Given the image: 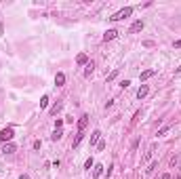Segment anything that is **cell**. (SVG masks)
Segmentation results:
<instances>
[{"mask_svg": "<svg viewBox=\"0 0 181 179\" xmlns=\"http://www.w3.org/2000/svg\"><path fill=\"white\" fill-rule=\"evenodd\" d=\"M131 13H133V8H131V6H124V8H120L118 13H114L110 19H112V21H120V19H124V17H129Z\"/></svg>", "mask_w": 181, "mask_h": 179, "instance_id": "obj_1", "label": "cell"}, {"mask_svg": "<svg viewBox=\"0 0 181 179\" xmlns=\"http://www.w3.org/2000/svg\"><path fill=\"white\" fill-rule=\"evenodd\" d=\"M13 135H15L13 127H6V129H2V131H0V139H2L4 143H6V141H11V139H13Z\"/></svg>", "mask_w": 181, "mask_h": 179, "instance_id": "obj_2", "label": "cell"}, {"mask_svg": "<svg viewBox=\"0 0 181 179\" xmlns=\"http://www.w3.org/2000/svg\"><path fill=\"white\" fill-rule=\"evenodd\" d=\"M143 25H145V23H143L141 19H137V21H133V25H131V30H129V32H131V34H137V32H141V30H143Z\"/></svg>", "mask_w": 181, "mask_h": 179, "instance_id": "obj_3", "label": "cell"}, {"mask_svg": "<svg viewBox=\"0 0 181 179\" xmlns=\"http://www.w3.org/2000/svg\"><path fill=\"white\" fill-rule=\"evenodd\" d=\"M88 127V116L84 114V116H80V120H78V131H82L84 133V129Z\"/></svg>", "mask_w": 181, "mask_h": 179, "instance_id": "obj_4", "label": "cell"}, {"mask_svg": "<svg viewBox=\"0 0 181 179\" xmlns=\"http://www.w3.org/2000/svg\"><path fill=\"white\" fill-rule=\"evenodd\" d=\"M154 74H156V70H145V72H141V74H139V80H141V82H145V80L152 78Z\"/></svg>", "mask_w": 181, "mask_h": 179, "instance_id": "obj_5", "label": "cell"}, {"mask_svg": "<svg viewBox=\"0 0 181 179\" xmlns=\"http://www.w3.org/2000/svg\"><path fill=\"white\" fill-rule=\"evenodd\" d=\"M116 36H118V30H107L105 34H103V40L107 42V40H114Z\"/></svg>", "mask_w": 181, "mask_h": 179, "instance_id": "obj_6", "label": "cell"}, {"mask_svg": "<svg viewBox=\"0 0 181 179\" xmlns=\"http://www.w3.org/2000/svg\"><path fill=\"white\" fill-rule=\"evenodd\" d=\"M55 84H57V86H63V84H65V74H63V72H57V76H55Z\"/></svg>", "mask_w": 181, "mask_h": 179, "instance_id": "obj_7", "label": "cell"}, {"mask_svg": "<svg viewBox=\"0 0 181 179\" xmlns=\"http://www.w3.org/2000/svg\"><path fill=\"white\" fill-rule=\"evenodd\" d=\"M99 139H101V131H93V135H90V146L99 143Z\"/></svg>", "mask_w": 181, "mask_h": 179, "instance_id": "obj_8", "label": "cell"}, {"mask_svg": "<svg viewBox=\"0 0 181 179\" xmlns=\"http://www.w3.org/2000/svg\"><path fill=\"white\" fill-rule=\"evenodd\" d=\"M148 91H150L148 84H141V86H139V91H137V97H139V99H143V97L148 95Z\"/></svg>", "mask_w": 181, "mask_h": 179, "instance_id": "obj_9", "label": "cell"}, {"mask_svg": "<svg viewBox=\"0 0 181 179\" xmlns=\"http://www.w3.org/2000/svg\"><path fill=\"white\" fill-rule=\"evenodd\" d=\"M76 61H78L80 65H86V63H88V57H86V53H80V55L76 57Z\"/></svg>", "mask_w": 181, "mask_h": 179, "instance_id": "obj_10", "label": "cell"}, {"mask_svg": "<svg viewBox=\"0 0 181 179\" xmlns=\"http://www.w3.org/2000/svg\"><path fill=\"white\" fill-rule=\"evenodd\" d=\"M2 152H4V156H6V154H13V152H15V146H13V143H4V146H2Z\"/></svg>", "mask_w": 181, "mask_h": 179, "instance_id": "obj_11", "label": "cell"}, {"mask_svg": "<svg viewBox=\"0 0 181 179\" xmlns=\"http://www.w3.org/2000/svg\"><path fill=\"white\" fill-rule=\"evenodd\" d=\"M61 107H63V103H61V101H57L55 105H53V107H51V114H53V116H57V114L61 112Z\"/></svg>", "mask_w": 181, "mask_h": 179, "instance_id": "obj_12", "label": "cell"}, {"mask_svg": "<svg viewBox=\"0 0 181 179\" xmlns=\"http://www.w3.org/2000/svg\"><path fill=\"white\" fill-rule=\"evenodd\" d=\"M93 68H95V63H93V61H88V63H86V70H84V76H86V78H90V74H93Z\"/></svg>", "mask_w": 181, "mask_h": 179, "instance_id": "obj_13", "label": "cell"}, {"mask_svg": "<svg viewBox=\"0 0 181 179\" xmlns=\"http://www.w3.org/2000/svg\"><path fill=\"white\" fill-rule=\"evenodd\" d=\"M101 173H103V166H101V164H95V166H93V175H95V177H99Z\"/></svg>", "mask_w": 181, "mask_h": 179, "instance_id": "obj_14", "label": "cell"}, {"mask_svg": "<svg viewBox=\"0 0 181 179\" xmlns=\"http://www.w3.org/2000/svg\"><path fill=\"white\" fill-rule=\"evenodd\" d=\"M82 137H84V133H82V131H78V135H76V139H74V148L78 146L80 141H82Z\"/></svg>", "mask_w": 181, "mask_h": 179, "instance_id": "obj_15", "label": "cell"}, {"mask_svg": "<svg viewBox=\"0 0 181 179\" xmlns=\"http://www.w3.org/2000/svg\"><path fill=\"white\" fill-rule=\"evenodd\" d=\"M61 135H63V133H61V129H55V133H53V141H57V139H61Z\"/></svg>", "mask_w": 181, "mask_h": 179, "instance_id": "obj_16", "label": "cell"}, {"mask_svg": "<svg viewBox=\"0 0 181 179\" xmlns=\"http://www.w3.org/2000/svg\"><path fill=\"white\" fill-rule=\"evenodd\" d=\"M47 105H49V95H44L42 99H40V107L44 110V107H47Z\"/></svg>", "mask_w": 181, "mask_h": 179, "instance_id": "obj_17", "label": "cell"}, {"mask_svg": "<svg viewBox=\"0 0 181 179\" xmlns=\"http://www.w3.org/2000/svg\"><path fill=\"white\" fill-rule=\"evenodd\" d=\"M93 166H95V160H93V158H88L86 162H84V169H88V171H90Z\"/></svg>", "mask_w": 181, "mask_h": 179, "instance_id": "obj_18", "label": "cell"}, {"mask_svg": "<svg viewBox=\"0 0 181 179\" xmlns=\"http://www.w3.org/2000/svg\"><path fill=\"white\" fill-rule=\"evenodd\" d=\"M152 152H154V148H150V152H145V156H143V162H148V160L152 158Z\"/></svg>", "mask_w": 181, "mask_h": 179, "instance_id": "obj_19", "label": "cell"}, {"mask_svg": "<svg viewBox=\"0 0 181 179\" xmlns=\"http://www.w3.org/2000/svg\"><path fill=\"white\" fill-rule=\"evenodd\" d=\"M116 76H118V70H114V72H112V74H110V76H107V82H112V80H114Z\"/></svg>", "mask_w": 181, "mask_h": 179, "instance_id": "obj_20", "label": "cell"}, {"mask_svg": "<svg viewBox=\"0 0 181 179\" xmlns=\"http://www.w3.org/2000/svg\"><path fill=\"white\" fill-rule=\"evenodd\" d=\"M166 131H168V127H164V129H160V131H158V137H162V135H166Z\"/></svg>", "mask_w": 181, "mask_h": 179, "instance_id": "obj_21", "label": "cell"}, {"mask_svg": "<svg viewBox=\"0 0 181 179\" xmlns=\"http://www.w3.org/2000/svg\"><path fill=\"white\" fill-rule=\"evenodd\" d=\"M40 146H42L40 139H36V141H34V150H40Z\"/></svg>", "mask_w": 181, "mask_h": 179, "instance_id": "obj_22", "label": "cell"}, {"mask_svg": "<svg viewBox=\"0 0 181 179\" xmlns=\"http://www.w3.org/2000/svg\"><path fill=\"white\" fill-rule=\"evenodd\" d=\"M156 166H158V162H152V164H150V169H148V173H152V171H154Z\"/></svg>", "mask_w": 181, "mask_h": 179, "instance_id": "obj_23", "label": "cell"}, {"mask_svg": "<svg viewBox=\"0 0 181 179\" xmlns=\"http://www.w3.org/2000/svg\"><path fill=\"white\" fill-rule=\"evenodd\" d=\"M175 49H181V40H177V42H175Z\"/></svg>", "mask_w": 181, "mask_h": 179, "instance_id": "obj_24", "label": "cell"}, {"mask_svg": "<svg viewBox=\"0 0 181 179\" xmlns=\"http://www.w3.org/2000/svg\"><path fill=\"white\" fill-rule=\"evenodd\" d=\"M162 179H171V175H168V173H166V175H162Z\"/></svg>", "mask_w": 181, "mask_h": 179, "instance_id": "obj_25", "label": "cell"}, {"mask_svg": "<svg viewBox=\"0 0 181 179\" xmlns=\"http://www.w3.org/2000/svg\"><path fill=\"white\" fill-rule=\"evenodd\" d=\"M19 179H30V177H28V175H21V177H19Z\"/></svg>", "mask_w": 181, "mask_h": 179, "instance_id": "obj_26", "label": "cell"}, {"mask_svg": "<svg viewBox=\"0 0 181 179\" xmlns=\"http://www.w3.org/2000/svg\"><path fill=\"white\" fill-rule=\"evenodd\" d=\"M177 72H181V65H179V68H177Z\"/></svg>", "mask_w": 181, "mask_h": 179, "instance_id": "obj_27", "label": "cell"}]
</instances>
